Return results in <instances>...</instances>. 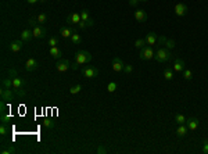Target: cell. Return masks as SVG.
Segmentation results:
<instances>
[{"instance_id": "15", "label": "cell", "mask_w": 208, "mask_h": 154, "mask_svg": "<svg viewBox=\"0 0 208 154\" xmlns=\"http://www.w3.org/2000/svg\"><path fill=\"white\" fill-rule=\"evenodd\" d=\"M186 125H187L189 131H191V132H193V131H196L197 128H198V125H200V122H198V120H197V118L190 117V118H187Z\"/></svg>"}, {"instance_id": "35", "label": "cell", "mask_w": 208, "mask_h": 154, "mask_svg": "<svg viewBox=\"0 0 208 154\" xmlns=\"http://www.w3.org/2000/svg\"><path fill=\"white\" fill-rule=\"evenodd\" d=\"M201 153L203 154H208V139H204L203 142H201Z\"/></svg>"}, {"instance_id": "17", "label": "cell", "mask_w": 208, "mask_h": 154, "mask_svg": "<svg viewBox=\"0 0 208 154\" xmlns=\"http://www.w3.org/2000/svg\"><path fill=\"white\" fill-rule=\"evenodd\" d=\"M135 20L139 22H145L147 20V13L143 8H137L135 11Z\"/></svg>"}, {"instance_id": "25", "label": "cell", "mask_w": 208, "mask_h": 154, "mask_svg": "<svg viewBox=\"0 0 208 154\" xmlns=\"http://www.w3.org/2000/svg\"><path fill=\"white\" fill-rule=\"evenodd\" d=\"M17 153V149L14 146H8V147H3L0 150V154H15Z\"/></svg>"}, {"instance_id": "33", "label": "cell", "mask_w": 208, "mask_h": 154, "mask_svg": "<svg viewBox=\"0 0 208 154\" xmlns=\"http://www.w3.org/2000/svg\"><path fill=\"white\" fill-rule=\"evenodd\" d=\"M176 46V43H175V40H172V39H166L165 40V43H164V47H166V49H174V47Z\"/></svg>"}, {"instance_id": "23", "label": "cell", "mask_w": 208, "mask_h": 154, "mask_svg": "<svg viewBox=\"0 0 208 154\" xmlns=\"http://www.w3.org/2000/svg\"><path fill=\"white\" fill-rule=\"evenodd\" d=\"M186 121H187V118L185 117L183 114H180V113H176V114H175V122H176L178 125L186 124Z\"/></svg>"}, {"instance_id": "18", "label": "cell", "mask_w": 208, "mask_h": 154, "mask_svg": "<svg viewBox=\"0 0 208 154\" xmlns=\"http://www.w3.org/2000/svg\"><path fill=\"white\" fill-rule=\"evenodd\" d=\"M32 38H33V32H32L31 29H28V28H27V29H24L20 33V39L22 42H29Z\"/></svg>"}, {"instance_id": "7", "label": "cell", "mask_w": 208, "mask_h": 154, "mask_svg": "<svg viewBox=\"0 0 208 154\" xmlns=\"http://www.w3.org/2000/svg\"><path fill=\"white\" fill-rule=\"evenodd\" d=\"M38 67H39V63H38V60L33 59V57H31V59H28L27 63H25V71H27V72L36 71Z\"/></svg>"}, {"instance_id": "21", "label": "cell", "mask_w": 208, "mask_h": 154, "mask_svg": "<svg viewBox=\"0 0 208 154\" xmlns=\"http://www.w3.org/2000/svg\"><path fill=\"white\" fill-rule=\"evenodd\" d=\"M69 40H71V43L72 44H79L82 42V36H81V33H78V32H74V33L71 35V38H69Z\"/></svg>"}, {"instance_id": "46", "label": "cell", "mask_w": 208, "mask_h": 154, "mask_svg": "<svg viewBox=\"0 0 208 154\" xmlns=\"http://www.w3.org/2000/svg\"><path fill=\"white\" fill-rule=\"evenodd\" d=\"M27 2L29 3V4H35V3H36V2H39V0H27Z\"/></svg>"}, {"instance_id": "42", "label": "cell", "mask_w": 208, "mask_h": 154, "mask_svg": "<svg viewBox=\"0 0 208 154\" xmlns=\"http://www.w3.org/2000/svg\"><path fill=\"white\" fill-rule=\"evenodd\" d=\"M165 40H166V38H165V36H158L157 44H158V46H161V44H164V43H165Z\"/></svg>"}, {"instance_id": "12", "label": "cell", "mask_w": 208, "mask_h": 154, "mask_svg": "<svg viewBox=\"0 0 208 154\" xmlns=\"http://www.w3.org/2000/svg\"><path fill=\"white\" fill-rule=\"evenodd\" d=\"M24 42H22L21 39L20 40H13L10 44H8V49H10V51H13V53H18V51H21L22 46H24Z\"/></svg>"}, {"instance_id": "19", "label": "cell", "mask_w": 208, "mask_h": 154, "mask_svg": "<svg viewBox=\"0 0 208 154\" xmlns=\"http://www.w3.org/2000/svg\"><path fill=\"white\" fill-rule=\"evenodd\" d=\"M187 132H189V128H187V125H186V124L179 125V126H178V129H176V135H178L179 137L186 136Z\"/></svg>"}, {"instance_id": "2", "label": "cell", "mask_w": 208, "mask_h": 154, "mask_svg": "<svg viewBox=\"0 0 208 154\" xmlns=\"http://www.w3.org/2000/svg\"><path fill=\"white\" fill-rule=\"evenodd\" d=\"M154 54H155V51L153 50V46L145 44V46H143L142 49H140L139 59H140V60H143V61H147V60L154 59Z\"/></svg>"}, {"instance_id": "11", "label": "cell", "mask_w": 208, "mask_h": 154, "mask_svg": "<svg viewBox=\"0 0 208 154\" xmlns=\"http://www.w3.org/2000/svg\"><path fill=\"white\" fill-rule=\"evenodd\" d=\"M185 68H186V65H185V61H183V60H182L179 56H176V57H175L174 68H172V69H174L175 72H182Z\"/></svg>"}, {"instance_id": "29", "label": "cell", "mask_w": 208, "mask_h": 154, "mask_svg": "<svg viewBox=\"0 0 208 154\" xmlns=\"http://www.w3.org/2000/svg\"><path fill=\"white\" fill-rule=\"evenodd\" d=\"M81 90H82V85H81V83H78V85L71 86V88H69V93H71V95H78Z\"/></svg>"}, {"instance_id": "6", "label": "cell", "mask_w": 208, "mask_h": 154, "mask_svg": "<svg viewBox=\"0 0 208 154\" xmlns=\"http://www.w3.org/2000/svg\"><path fill=\"white\" fill-rule=\"evenodd\" d=\"M32 32H33V38H36V39H43V38H46L47 35V31L44 27H42V25H36L35 28H32Z\"/></svg>"}, {"instance_id": "32", "label": "cell", "mask_w": 208, "mask_h": 154, "mask_svg": "<svg viewBox=\"0 0 208 154\" xmlns=\"http://www.w3.org/2000/svg\"><path fill=\"white\" fill-rule=\"evenodd\" d=\"M36 20H38V22H39L40 25H43L44 22L47 21V14H44V13H42V14L36 15Z\"/></svg>"}, {"instance_id": "47", "label": "cell", "mask_w": 208, "mask_h": 154, "mask_svg": "<svg viewBox=\"0 0 208 154\" xmlns=\"http://www.w3.org/2000/svg\"><path fill=\"white\" fill-rule=\"evenodd\" d=\"M39 2H40V3H46L47 0H39Z\"/></svg>"}, {"instance_id": "44", "label": "cell", "mask_w": 208, "mask_h": 154, "mask_svg": "<svg viewBox=\"0 0 208 154\" xmlns=\"http://www.w3.org/2000/svg\"><path fill=\"white\" fill-rule=\"evenodd\" d=\"M79 67H81V65H78V64H76L75 61L71 63V69H74V71H76V69H78Z\"/></svg>"}, {"instance_id": "1", "label": "cell", "mask_w": 208, "mask_h": 154, "mask_svg": "<svg viewBox=\"0 0 208 154\" xmlns=\"http://www.w3.org/2000/svg\"><path fill=\"white\" fill-rule=\"evenodd\" d=\"M172 59H174V56H172V53L166 47H158L154 54V60L157 63H166Z\"/></svg>"}, {"instance_id": "34", "label": "cell", "mask_w": 208, "mask_h": 154, "mask_svg": "<svg viewBox=\"0 0 208 154\" xmlns=\"http://www.w3.org/2000/svg\"><path fill=\"white\" fill-rule=\"evenodd\" d=\"M47 44H49L50 47H54V46H57V44H58V38H57V36H53V38H50V39L47 40Z\"/></svg>"}, {"instance_id": "31", "label": "cell", "mask_w": 208, "mask_h": 154, "mask_svg": "<svg viewBox=\"0 0 208 154\" xmlns=\"http://www.w3.org/2000/svg\"><path fill=\"white\" fill-rule=\"evenodd\" d=\"M118 89V85H117V82H108V85H107V90L108 93H114L115 90Z\"/></svg>"}, {"instance_id": "37", "label": "cell", "mask_w": 208, "mask_h": 154, "mask_svg": "<svg viewBox=\"0 0 208 154\" xmlns=\"http://www.w3.org/2000/svg\"><path fill=\"white\" fill-rule=\"evenodd\" d=\"M28 25H29L31 28H35L36 25H39V22H38V20H36V17H33V18H29L28 20V22H27Z\"/></svg>"}, {"instance_id": "3", "label": "cell", "mask_w": 208, "mask_h": 154, "mask_svg": "<svg viewBox=\"0 0 208 154\" xmlns=\"http://www.w3.org/2000/svg\"><path fill=\"white\" fill-rule=\"evenodd\" d=\"M92 60V54L86 50H79L78 53L75 54V63L78 65H85L86 63H89Z\"/></svg>"}, {"instance_id": "38", "label": "cell", "mask_w": 208, "mask_h": 154, "mask_svg": "<svg viewBox=\"0 0 208 154\" xmlns=\"http://www.w3.org/2000/svg\"><path fill=\"white\" fill-rule=\"evenodd\" d=\"M145 44H146V40L145 39H137V40H135V46L137 47V49H142Z\"/></svg>"}, {"instance_id": "40", "label": "cell", "mask_w": 208, "mask_h": 154, "mask_svg": "<svg viewBox=\"0 0 208 154\" xmlns=\"http://www.w3.org/2000/svg\"><path fill=\"white\" fill-rule=\"evenodd\" d=\"M0 114H6V101L2 100L0 103Z\"/></svg>"}, {"instance_id": "24", "label": "cell", "mask_w": 208, "mask_h": 154, "mask_svg": "<svg viewBox=\"0 0 208 154\" xmlns=\"http://www.w3.org/2000/svg\"><path fill=\"white\" fill-rule=\"evenodd\" d=\"M2 86L4 89H13V78H11V76L3 79V81H2Z\"/></svg>"}, {"instance_id": "39", "label": "cell", "mask_w": 208, "mask_h": 154, "mask_svg": "<svg viewBox=\"0 0 208 154\" xmlns=\"http://www.w3.org/2000/svg\"><path fill=\"white\" fill-rule=\"evenodd\" d=\"M124 72H125V74L133 72V65H130V64H126V65L124 67Z\"/></svg>"}, {"instance_id": "13", "label": "cell", "mask_w": 208, "mask_h": 154, "mask_svg": "<svg viewBox=\"0 0 208 154\" xmlns=\"http://www.w3.org/2000/svg\"><path fill=\"white\" fill-rule=\"evenodd\" d=\"M145 40H146V44H149V46H154V44H157V40H158V35H157L155 32H150V33H147Z\"/></svg>"}, {"instance_id": "41", "label": "cell", "mask_w": 208, "mask_h": 154, "mask_svg": "<svg viewBox=\"0 0 208 154\" xmlns=\"http://www.w3.org/2000/svg\"><path fill=\"white\" fill-rule=\"evenodd\" d=\"M96 151H97V154H105V153H108V150H107V149H104L103 146H99Z\"/></svg>"}, {"instance_id": "4", "label": "cell", "mask_w": 208, "mask_h": 154, "mask_svg": "<svg viewBox=\"0 0 208 154\" xmlns=\"http://www.w3.org/2000/svg\"><path fill=\"white\" fill-rule=\"evenodd\" d=\"M99 69L96 67H82V75L88 79H93L99 75Z\"/></svg>"}, {"instance_id": "5", "label": "cell", "mask_w": 208, "mask_h": 154, "mask_svg": "<svg viewBox=\"0 0 208 154\" xmlns=\"http://www.w3.org/2000/svg\"><path fill=\"white\" fill-rule=\"evenodd\" d=\"M56 69L58 72H65V71H68V69H71V63H69V60L64 59V60L57 61L56 63Z\"/></svg>"}, {"instance_id": "9", "label": "cell", "mask_w": 208, "mask_h": 154, "mask_svg": "<svg viewBox=\"0 0 208 154\" xmlns=\"http://www.w3.org/2000/svg\"><path fill=\"white\" fill-rule=\"evenodd\" d=\"M174 10H175V14H176L178 17H183V15H186L189 8H187V6L185 4V3H176L175 7H174Z\"/></svg>"}, {"instance_id": "30", "label": "cell", "mask_w": 208, "mask_h": 154, "mask_svg": "<svg viewBox=\"0 0 208 154\" xmlns=\"http://www.w3.org/2000/svg\"><path fill=\"white\" fill-rule=\"evenodd\" d=\"M81 14V21H89L90 20V17H89V10L88 8H83V10L79 13Z\"/></svg>"}, {"instance_id": "20", "label": "cell", "mask_w": 208, "mask_h": 154, "mask_svg": "<svg viewBox=\"0 0 208 154\" xmlns=\"http://www.w3.org/2000/svg\"><path fill=\"white\" fill-rule=\"evenodd\" d=\"M50 56H52L53 59H61L63 51H61V49H58L57 46L50 47Z\"/></svg>"}, {"instance_id": "14", "label": "cell", "mask_w": 208, "mask_h": 154, "mask_svg": "<svg viewBox=\"0 0 208 154\" xmlns=\"http://www.w3.org/2000/svg\"><path fill=\"white\" fill-rule=\"evenodd\" d=\"M0 96H2V100H4V101H11L13 99H14V93H13L11 89H4V88H3Z\"/></svg>"}, {"instance_id": "45", "label": "cell", "mask_w": 208, "mask_h": 154, "mask_svg": "<svg viewBox=\"0 0 208 154\" xmlns=\"http://www.w3.org/2000/svg\"><path fill=\"white\" fill-rule=\"evenodd\" d=\"M137 3H139L137 0H129V6H130V7H135V6H137Z\"/></svg>"}, {"instance_id": "48", "label": "cell", "mask_w": 208, "mask_h": 154, "mask_svg": "<svg viewBox=\"0 0 208 154\" xmlns=\"http://www.w3.org/2000/svg\"><path fill=\"white\" fill-rule=\"evenodd\" d=\"M137 2H139V3H140V2H147V0H137Z\"/></svg>"}, {"instance_id": "22", "label": "cell", "mask_w": 208, "mask_h": 154, "mask_svg": "<svg viewBox=\"0 0 208 154\" xmlns=\"http://www.w3.org/2000/svg\"><path fill=\"white\" fill-rule=\"evenodd\" d=\"M164 78L166 81H172V79H174V69H172L171 67L164 68Z\"/></svg>"}, {"instance_id": "26", "label": "cell", "mask_w": 208, "mask_h": 154, "mask_svg": "<svg viewBox=\"0 0 208 154\" xmlns=\"http://www.w3.org/2000/svg\"><path fill=\"white\" fill-rule=\"evenodd\" d=\"M43 126L46 128V129H53L54 126H56V124H54V121L53 120H50V118H44L43 120Z\"/></svg>"}, {"instance_id": "28", "label": "cell", "mask_w": 208, "mask_h": 154, "mask_svg": "<svg viewBox=\"0 0 208 154\" xmlns=\"http://www.w3.org/2000/svg\"><path fill=\"white\" fill-rule=\"evenodd\" d=\"M182 74H183V78L186 79V81H191V79H193V72L189 68H185L183 71H182Z\"/></svg>"}, {"instance_id": "16", "label": "cell", "mask_w": 208, "mask_h": 154, "mask_svg": "<svg viewBox=\"0 0 208 154\" xmlns=\"http://www.w3.org/2000/svg\"><path fill=\"white\" fill-rule=\"evenodd\" d=\"M75 32V29L71 27H61L60 28V35L64 38V39H68V38H71V35Z\"/></svg>"}, {"instance_id": "27", "label": "cell", "mask_w": 208, "mask_h": 154, "mask_svg": "<svg viewBox=\"0 0 208 154\" xmlns=\"http://www.w3.org/2000/svg\"><path fill=\"white\" fill-rule=\"evenodd\" d=\"M93 24H94V22H93V20H92V18H90V20H89V21H81V22H79L78 25H76V27H78L79 29H85L86 27H92V25H93Z\"/></svg>"}, {"instance_id": "43", "label": "cell", "mask_w": 208, "mask_h": 154, "mask_svg": "<svg viewBox=\"0 0 208 154\" xmlns=\"http://www.w3.org/2000/svg\"><path fill=\"white\" fill-rule=\"evenodd\" d=\"M11 118H10V115H6V114H2V122H6L7 124L8 121H10Z\"/></svg>"}, {"instance_id": "36", "label": "cell", "mask_w": 208, "mask_h": 154, "mask_svg": "<svg viewBox=\"0 0 208 154\" xmlns=\"http://www.w3.org/2000/svg\"><path fill=\"white\" fill-rule=\"evenodd\" d=\"M8 132V129H7V124L6 122H2V126H0V135L2 136H6Z\"/></svg>"}, {"instance_id": "10", "label": "cell", "mask_w": 208, "mask_h": 154, "mask_svg": "<svg viewBox=\"0 0 208 154\" xmlns=\"http://www.w3.org/2000/svg\"><path fill=\"white\" fill-rule=\"evenodd\" d=\"M81 22V14L79 13H71L67 17V24L69 25H78Z\"/></svg>"}, {"instance_id": "8", "label": "cell", "mask_w": 208, "mask_h": 154, "mask_svg": "<svg viewBox=\"0 0 208 154\" xmlns=\"http://www.w3.org/2000/svg\"><path fill=\"white\" fill-rule=\"evenodd\" d=\"M111 67H113V69L115 72H121V71H124L125 64L122 61V59H119V57H114L113 61H111Z\"/></svg>"}]
</instances>
